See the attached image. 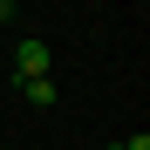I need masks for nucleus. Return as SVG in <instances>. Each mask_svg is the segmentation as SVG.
<instances>
[{
	"label": "nucleus",
	"mask_w": 150,
	"mask_h": 150,
	"mask_svg": "<svg viewBox=\"0 0 150 150\" xmlns=\"http://www.w3.org/2000/svg\"><path fill=\"white\" fill-rule=\"evenodd\" d=\"M21 89H28V103H34V109H55V75H28Z\"/></svg>",
	"instance_id": "f03ea898"
},
{
	"label": "nucleus",
	"mask_w": 150,
	"mask_h": 150,
	"mask_svg": "<svg viewBox=\"0 0 150 150\" xmlns=\"http://www.w3.org/2000/svg\"><path fill=\"white\" fill-rule=\"evenodd\" d=\"M48 62H55V48H48V41H34V34L14 48V75H21V82H28V75H48Z\"/></svg>",
	"instance_id": "f257e3e1"
},
{
	"label": "nucleus",
	"mask_w": 150,
	"mask_h": 150,
	"mask_svg": "<svg viewBox=\"0 0 150 150\" xmlns=\"http://www.w3.org/2000/svg\"><path fill=\"white\" fill-rule=\"evenodd\" d=\"M103 150H123V143H103Z\"/></svg>",
	"instance_id": "39448f33"
},
{
	"label": "nucleus",
	"mask_w": 150,
	"mask_h": 150,
	"mask_svg": "<svg viewBox=\"0 0 150 150\" xmlns=\"http://www.w3.org/2000/svg\"><path fill=\"white\" fill-rule=\"evenodd\" d=\"M123 150H150V137H143V130H137V137H123Z\"/></svg>",
	"instance_id": "7ed1b4c3"
},
{
	"label": "nucleus",
	"mask_w": 150,
	"mask_h": 150,
	"mask_svg": "<svg viewBox=\"0 0 150 150\" xmlns=\"http://www.w3.org/2000/svg\"><path fill=\"white\" fill-rule=\"evenodd\" d=\"M7 14H14V0H0V21H7Z\"/></svg>",
	"instance_id": "20e7f679"
}]
</instances>
